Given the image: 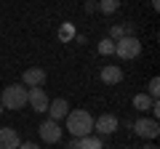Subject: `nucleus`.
<instances>
[{
  "mask_svg": "<svg viewBox=\"0 0 160 149\" xmlns=\"http://www.w3.org/2000/svg\"><path fill=\"white\" fill-rule=\"evenodd\" d=\"M144 149H158V147H155V144H144Z\"/></svg>",
  "mask_w": 160,
  "mask_h": 149,
  "instance_id": "22",
  "label": "nucleus"
},
{
  "mask_svg": "<svg viewBox=\"0 0 160 149\" xmlns=\"http://www.w3.org/2000/svg\"><path fill=\"white\" fill-rule=\"evenodd\" d=\"M46 69L43 67H29V69H24V85H32V88H40L43 83H46Z\"/></svg>",
  "mask_w": 160,
  "mask_h": 149,
  "instance_id": "10",
  "label": "nucleus"
},
{
  "mask_svg": "<svg viewBox=\"0 0 160 149\" xmlns=\"http://www.w3.org/2000/svg\"><path fill=\"white\" fill-rule=\"evenodd\" d=\"M64 120H67V131L72 133V138H83L93 131V117L86 109H69V115Z\"/></svg>",
  "mask_w": 160,
  "mask_h": 149,
  "instance_id": "1",
  "label": "nucleus"
},
{
  "mask_svg": "<svg viewBox=\"0 0 160 149\" xmlns=\"http://www.w3.org/2000/svg\"><path fill=\"white\" fill-rule=\"evenodd\" d=\"M0 104H3V109H13V112L27 107V88L24 85H6V91L0 96Z\"/></svg>",
  "mask_w": 160,
  "mask_h": 149,
  "instance_id": "2",
  "label": "nucleus"
},
{
  "mask_svg": "<svg viewBox=\"0 0 160 149\" xmlns=\"http://www.w3.org/2000/svg\"><path fill=\"white\" fill-rule=\"evenodd\" d=\"M72 37H75V27H72V24H62V29H59V40L67 43V40H72Z\"/></svg>",
  "mask_w": 160,
  "mask_h": 149,
  "instance_id": "17",
  "label": "nucleus"
},
{
  "mask_svg": "<svg viewBox=\"0 0 160 149\" xmlns=\"http://www.w3.org/2000/svg\"><path fill=\"white\" fill-rule=\"evenodd\" d=\"M139 53H142V40H139V37L126 35V37L115 40V56H120V59H136Z\"/></svg>",
  "mask_w": 160,
  "mask_h": 149,
  "instance_id": "3",
  "label": "nucleus"
},
{
  "mask_svg": "<svg viewBox=\"0 0 160 149\" xmlns=\"http://www.w3.org/2000/svg\"><path fill=\"white\" fill-rule=\"evenodd\" d=\"M38 131H40V138H43L46 144H56V141H62V128H59V123H56V120H46V123H40Z\"/></svg>",
  "mask_w": 160,
  "mask_h": 149,
  "instance_id": "5",
  "label": "nucleus"
},
{
  "mask_svg": "<svg viewBox=\"0 0 160 149\" xmlns=\"http://www.w3.org/2000/svg\"><path fill=\"white\" fill-rule=\"evenodd\" d=\"M80 149H104V144H102V136H93V133L83 136V138H80Z\"/></svg>",
  "mask_w": 160,
  "mask_h": 149,
  "instance_id": "12",
  "label": "nucleus"
},
{
  "mask_svg": "<svg viewBox=\"0 0 160 149\" xmlns=\"http://www.w3.org/2000/svg\"><path fill=\"white\" fill-rule=\"evenodd\" d=\"M27 104L35 109V112H46L48 109V96L43 88H29L27 91Z\"/></svg>",
  "mask_w": 160,
  "mask_h": 149,
  "instance_id": "7",
  "label": "nucleus"
},
{
  "mask_svg": "<svg viewBox=\"0 0 160 149\" xmlns=\"http://www.w3.org/2000/svg\"><path fill=\"white\" fill-rule=\"evenodd\" d=\"M19 149H38V144H32V141H24V144H19Z\"/></svg>",
  "mask_w": 160,
  "mask_h": 149,
  "instance_id": "19",
  "label": "nucleus"
},
{
  "mask_svg": "<svg viewBox=\"0 0 160 149\" xmlns=\"http://www.w3.org/2000/svg\"><path fill=\"white\" fill-rule=\"evenodd\" d=\"M152 8L158 11V8H160V0H152Z\"/></svg>",
  "mask_w": 160,
  "mask_h": 149,
  "instance_id": "21",
  "label": "nucleus"
},
{
  "mask_svg": "<svg viewBox=\"0 0 160 149\" xmlns=\"http://www.w3.org/2000/svg\"><path fill=\"white\" fill-rule=\"evenodd\" d=\"M99 77H102V83H107V85H118V83H123V69H120L118 64H107V67H102Z\"/></svg>",
  "mask_w": 160,
  "mask_h": 149,
  "instance_id": "9",
  "label": "nucleus"
},
{
  "mask_svg": "<svg viewBox=\"0 0 160 149\" xmlns=\"http://www.w3.org/2000/svg\"><path fill=\"white\" fill-rule=\"evenodd\" d=\"M152 101H155V99H149L147 93H136V96H133V109H139V112H147V109L152 107Z\"/></svg>",
  "mask_w": 160,
  "mask_h": 149,
  "instance_id": "14",
  "label": "nucleus"
},
{
  "mask_svg": "<svg viewBox=\"0 0 160 149\" xmlns=\"http://www.w3.org/2000/svg\"><path fill=\"white\" fill-rule=\"evenodd\" d=\"M147 96L158 101V96H160V80H158V77H152V80H149V93H147Z\"/></svg>",
  "mask_w": 160,
  "mask_h": 149,
  "instance_id": "18",
  "label": "nucleus"
},
{
  "mask_svg": "<svg viewBox=\"0 0 160 149\" xmlns=\"http://www.w3.org/2000/svg\"><path fill=\"white\" fill-rule=\"evenodd\" d=\"M118 8H120V0H99V3H96V11L107 13V16H112Z\"/></svg>",
  "mask_w": 160,
  "mask_h": 149,
  "instance_id": "13",
  "label": "nucleus"
},
{
  "mask_svg": "<svg viewBox=\"0 0 160 149\" xmlns=\"http://www.w3.org/2000/svg\"><path fill=\"white\" fill-rule=\"evenodd\" d=\"M99 53H102V56H115V40L104 37V40L99 43Z\"/></svg>",
  "mask_w": 160,
  "mask_h": 149,
  "instance_id": "16",
  "label": "nucleus"
},
{
  "mask_svg": "<svg viewBox=\"0 0 160 149\" xmlns=\"http://www.w3.org/2000/svg\"><path fill=\"white\" fill-rule=\"evenodd\" d=\"M67 149H80V138H72V141L67 144Z\"/></svg>",
  "mask_w": 160,
  "mask_h": 149,
  "instance_id": "20",
  "label": "nucleus"
},
{
  "mask_svg": "<svg viewBox=\"0 0 160 149\" xmlns=\"http://www.w3.org/2000/svg\"><path fill=\"white\" fill-rule=\"evenodd\" d=\"M118 117L115 115H102L99 120H93V131L99 133V136H112L115 131H118Z\"/></svg>",
  "mask_w": 160,
  "mask_h": 149,
  "instance_id": "6",
  "label": "nucleus"
},
{
  "mask_svg": "<svg viewBox=\"0 0 160 149\" xmlns=\"http://www.w3.org/2000/svg\"><path fill=\"white\" fill-rule=\"evenodd\" d=\"M126 35H131V27H126V24H112L109 27V40H120Z\"/></svg>",
  "mask_w": 160,
  "mask_h": 149,
  "instance_id": "15",
  "label": "nucleus"
},
{
  "mask_svg": "<svg viewBox=\"0 0 160 149\" xmlns=\"http://www.w3.org/2000/svg\"><path fill=\"white\" fill-rule=\"evenodd\" d=\"M48 115V120H64V117L69 115V104H67V99H53V101H48V109H46Z\"/></svg>",
  "mask_w": 160,
  "mask_h": 149,
  "instance_id": "8",
  "label": "nucleus"
},
{
  "mask_svg": "<svg viewBox=\"0 0 160 149\" xmlns=\"http://www.w3.org/2000/svg\"><path fill=\"white\" fill-rule=\"evenodd\" d=\"M22 138L13 128H0V149H19Z\"/></svg>",
  "mask_w": 160,
  "mask_h": 149,
  "instance_id": "11",
  "label": "nucleus"
},
{
  "mask_svg": "<svg viewBox=\"0 0 160 149\" xmlns=\"http://www.w3.org/2000/svg\"><path fill=\"white\" fill-rule=\"evenodd\" d=\"M131 128H133V133H136V136H142V138H155V136L160 133L158 120H152V117H142V120L131 123Z\"/></svg>",
  "mask_w": 160,
  "mask_h": 149,
  "instance_id": "4",
  "label": "nucleus"
},
{
  "mask_svg": "<svg viewBox=\"0 0 160 149\" xmlns=\"http://www.w3.org/2000/svg\"><path fill=\"white\" fill-rule=\"evenodd\" d=\"M0 112H3V104H0Z\"/></svg>",
  "mask_w": 160,
  "mask_h": 149,
  "instance_id": "23",
  "label": "nucleus"
}]
</instances>
